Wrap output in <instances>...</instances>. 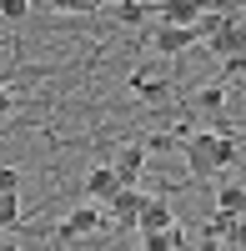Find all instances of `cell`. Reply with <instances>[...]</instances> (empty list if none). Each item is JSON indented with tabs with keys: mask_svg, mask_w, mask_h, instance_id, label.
Masks as SVG:
<instances>
[{
	"mask_svg": "<svg viewBox=\"0 0 246 251\" xmlns=\"http://www.w3.org/2000/svg\"><path fill=\"white\" fill-rule=\"evenodd\" d=\"M0 251H20V241H15L10 231H0Z\"/></svg>",
	"mask_w": 246,
	"mask_h": 251,
	"instance_id": "obj_21",
	"label": "cell"
},
{
	"mask_svg": "<svg viewBox=\"0 0 246 251\" xmlns=\"http://www.w3.org/2000/svg\"><path fill=\"white\" fill-rule=\"evenodd\" d=\"M111 171H116V181H121V186H136V181H141V171H146V146H141V141H126V146L116 151Z\"/></svg>",
	"mask_w": 246,
	"mask_h": 251,
	"instance_id": "obj_5",
	"label": "cell"
},
{
	"mask_svg": "<svg viewBox=\"0 0 246 251\" xmlns=\"http://www.w3.org/2000/svg\"><path fill=\"white\" fill-rule=\"evenodd\" d=\"M171 226H176L171 201L166 196H146V206H141V216H136V231L141 236H161V231H171Z\"/></svg>",
	"mask_w": 246,
	"mask_h": 251,
	"instance_id": "obj_3",
	"label": "cell"
},
{
	"mask_svg": "<svg viewBox=\"0 0 246 251\" xmlns=\"http://www.w3.org/2000/svg\"><path fill=\"white\" fill-rule=\"evenodd\" d=\"M131 91H136L141 100H146V106H166V100H171V86H166V80H161L151 66L131 71Z\"/></svg>",
	"mask_w": 246,
	"mask_h": 251,
	"instance_id": "obj_7",
	"label": "cell"
},
{
	"mask_svg": "<svg viewBox=\"0 0 246 251\" xmlns=\"http://www.w3.org/2000/svg\"><path fill=\"white\" fill-rule=\"evenodd\" d=\"M226 20H231L226 10H201V20H196L191 30H196V40H201V46H206V40H211V35H216L221 25H226Z\"/></svg>",
	"mask_w": 246,
	"mask_h": 251,
	"instance_id": "obj_15",
	"label": "cell"
},
{
	"mask_svg": "<svg viewBox=\"0 0 246 251\" xmlns=\"http://www.w3.org/2000/svg\"><path fill=\"white\" fill-rule=\"evenodd\" d=\"M206 151H211V161H216V171H231L236 156H241V146H236L226 131H206Z\"/></svg>",
	"mask_w": 246,
	"mask_h": 251,
	"instance_id": "obj_10",
	"label": "cell"
},
{
	"mask_svg": "<svg viewBox=\"0 0 246 251\" xmlns=\"http://www.w3.org/2000/svg\"><path fill=\"white\" fill-rule=\"evenodd\" d=\"M216 211L221 216H246V186L241 181H221L216 186Z\"/></svg>",
	"mask_w": 246,
	"mask_h": 251,
	"instance_id": "obj_11",
	"label": "cell"
},
{
	"mask_svg": "<svg viewBox=\"0 0 246 251\" xmlns=\"http://www.w3.org/2000/svg\"><path fill=\"white\" fill-rule=\"evenodd\" d=\"M206 50L221 60V66H226V60H246V20H226V25H221L211 40H206Z\"/></svg>",
	"mask_w": 246,
	"mask_h": 251,
	"instance_id": "obj_2",
	"label": "cell"
},
{
	"mask_svg": "<svg viewBox=\"0 0 246 251\" xmlns=\"http://www.w3.org/2000/svg\"><path fill=\"white\" fill-rule=\"evenodd\" d=\"M191 106L196 111H226V86H196V96H191Z\"/></svg>",
	"mask_w": 246,
	"mask_h": 251,
	"instance_id": "obj_13",
	"label": "cell"
},
{
	"mask_svg": "<svg viewBox=\"0 0 246 251\" xmlns=\"http://www.w3.org/2000/svg\"><path fill=\"white\" fill-rule=\"evenodd\" d=\"M181 246H186L181 226H171V231H161V236H141V251H181Z\"/></svg>",
	"mask_w": 246,
	"mask_h": 251,
	"instance_id": "obj_14",
	"label": "cell"
},
{
	"mask_svg": "<svg viewBox=\"0 0 246 251\" xmlns=\"http://www.w3.org/2000/svg\"><path fill=\"white\" fill-rule=\"evenodd\" d=\"M35 5H30V0H0V20H25Z\"/></svg>",
	"mask_w": 246,
	"mask_h": 251,
	"instance_id": "obj_18",
	"label": "cell"
},
{
	"mask_svg": "<svg viewBox=\"0 0 246 251\" xmlns=\"http://www.w3.org/2000/svg\"><path fill=\"white\" fill-rule=\"evenodd\" d=\"M100 231H111L106 211H96V206H75V211L60 216V226H55V246H71V241H80V236H100Z\"/></svg>",
	"mask_w": 246,
	"mask_h": 251,
	"instance_id": "obj_1",
	"label": "cell"
},
{
	"mask_svg": "<svg viewBox=\"0 0 246 251\" xmlns=\"http://www.w3.org/2000/svg\"><path fill=\"white\" fill-rule=\"evenodd\" d=\"M181 156H186V171H191L196 181H211V176H216V161H211V151H206V131H196L186 146H181Z\"/></svg>",
	"mask_w": 246,
	"mask_h": 251,
	"instance_id": "obj_8",
	"label": "cell"
},
{
	"mask_svg": "<svg viewBox=\"0 0 246 251\" xmlns=\"http://www.w3.org/2000/svg\"><path fill=\"white\" fill-rule=\"evenodd\" d=\"M231 246L246 251V216H236V226H231Z\"/></svg>",
	"mask_w": 246,
	"mask_h": 251,
	"instance_id": "obj_19",
	"label": "cell"
},
{
	"mask_svg": "<svg viewBox=\"0 0 246 251\" xmlns=\"http://www.w3.org/2000/svg\"><path fill=\"white\" fill-rule=\"evenodd\" d=\"M116 191H121V181H116L111 166H96V171L86 176V196H91V201H111Z\"/></svg>",
	"mask_w": 246,
	"mask_h": 251,
	"instance_id": "obj_12",
	"label": "cell"
},
{
	"mask_svg": "<svg viewBox=\"0 0 246 251\" xmlns=\"http://www.w3.org/2000/svg\"><path fill=\"white\" fill-rule=\"evenodd\" d=\"M20 221V196H0V231H10Z\"/></svg>",
	"mask_w": 246,
	"mask_h": 251,
	"instance_id": "obj_17",
	"label": "cell"
},
{
	"mask_svg": "<svg viewBox=\"0 0 246 251\" xmlns=\"http://www.w3.org/2000/svg\"><path fill=\"white\" fill-rule=\"evenodd\" d=\"M10 111H15V96H10V86H0V121H5Z\"/></svg>",
	"mask_w": 246,
	"mask_h": 251,
	"instance_id": "obj_20",
	"label": "cell"
},
{
	"mask_svg": "<svg viewBox=\"0 0 246 251\" xmlns=\"http://www.w3.org/2000/svg\"><path fill=\"white\" fill-rule=\"evenodd\" d=\"M111 15L121 20V25H141V20L151 15V5H141V0H121V5H116Z\"/></svg>",
	"mask_w": 246,
	"mask_h": 251,
	"instance_id": "obj_16",
	"label": "cell"
},
{
	"mask_svg": "<svg viewBox=\"0 0 246 251\" xmlns=\"http://www.w3.org/2000/svg\"><path fill=\"white\" fill-rule=\"evenodd\" d=\"M151 46H156V55H186L191 46H201L196 40V30H181V25H156V35H151Z\"/></svg>",
	"mask_w": 246,
	"mask_h": 251,
	"instance_id": "obj_6",
	"label": "cell"
},
{
	"mask_svg": "<svg viewBox=\"0 0 246 251\" xmlns=\"http://www.w3.org/2000/svg\"><path fill=\"white\" fill-rule=\"evenodd\" d=\"M106 206H111V211H106V221H111V226H136L141 206H146V191H141V186H121V191H116Z\"/></svg>",
	"mask_w": 246,
	"mask_h": 251,
	"instance_id": "obj_4",
	"label": "cell"
},
{
	"mask_svg": "<svg viewBox=\"0 0 246 251\" xmlns=\"http://www.w3.org/2000/svg\"><path fill=\"white\" fill-rule=\"evenodd\" d=\"M156 15H161V25H181V30H191L196 20H201V0H166Z\"/></svg>",
	"mask_w": 246,
	"mask_h": 251,
	"instance_id": "obj_9",
	"label": "cell"
}]
</instances>
